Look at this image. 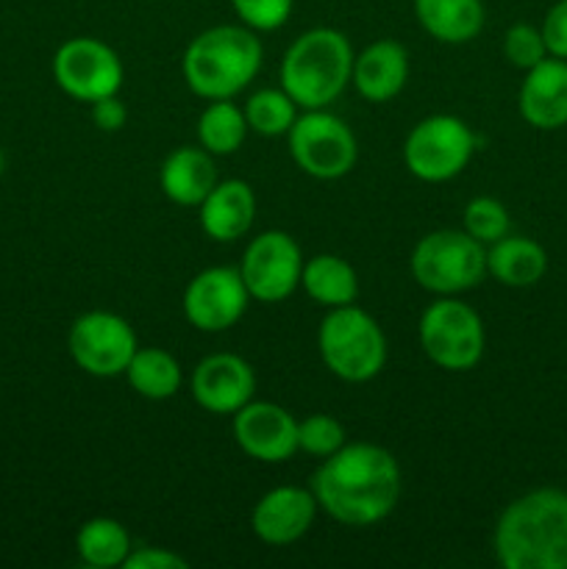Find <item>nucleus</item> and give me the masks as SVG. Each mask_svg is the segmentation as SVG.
I'll list each match as a JSON object with an SVG mask.
<instances>
[{
  "instance_id": "f257e3e1",
  "label": "nucleus",
  "mask_w": 567,
  "mask_h": 569,
  "mask_svg": "<svg viewBox=\"0 0 567 569\" xmlns=\"http://www.w3.org/2000/svg\"><path fill=\"white\" fill-rule=\"evenodd\" d=\"M311 495L317 509L342 526H376L398 506L400 467L381 445H342L311 476Z\"/></svg>"
},
{
  "instance_id": "f03ea898",
  "label": "nucleus",
  "mask_w": 567,
  "mask_h": 569,
  "mask_svg": "<svg viewBox=\"0 0 567 569\" xmlns=\"http://www.w3.org/2000/svg\"><path fill=\"white\" fill-rule=\"evenodd\" d=\"M504 569H567V492L543 487L511 500L493 533Z\"/></svg>"
},
{
  "instance_id": "7ed1b4c3",
  "label": "nucleus",
  "mask_w": 567,
  "mask_h": 569,
  "mask_svg": "<svg viewBox=\"0 0 567 569\" xmlns=\"http://www.w3.org/2000/svg\"><path fill=\"white\" fill-rule=\"evenodd\" d=\"M261 39L248 26H215L187 44L181 72L203 100H228L242 92L261 67Z\"/></svg>"
},
{
  "instance_id": "20e7f679",
  "label": "nucleus",
  "mask_w": 567,
  "mask_h": 569,
  "mask_svg": "<svg viewBox=\"0 0 567 569\" xmlns=\"http://www.w3.org/2000/svg\"><path fill=\"white\" fill-rule=\"evenodd\" d=\"M350 39L337 28L300 33L281 61V89L300 109H328L345 92L354 72Z\"/></svg>"
},
{
  "instance_id": "39448f33",
  "label": "nucleus",
  "mask_w": 567,
  "mask_h": 569,
  "mask_svg": "<svg viewBox=\"0 0 567 569\" xmlns=\"http://www.w3.org/2000/svg\"><path fill=\"white\" fill-rule=\"evenodd\" d=\"M317 350L328 372L348 383L372 381L387 365V337L359 306L328 309L317 328Z\"/></svg>"
},
{
  "instance_id": "423d86ee",
  "label": "nucleus",
  "mask_w": 567,
  "mask_h": 569,
  "mask_svg": "<svg viewBox=\"0 0 567 569\" xmlns=\"http://www.w3.org/2000/svg\"><path fill=\"white\" fill-rule=\"evenodd\" d=\"M411 276L426 292L437 298H456L487 276V248L470 237L467 231H431L411 250Z\"/></svg>"
},
{
  "instance_id": "0eeeda50",
  "label": "nucleus",
  "mask_w": 567,
  "mask_h": 569,
  "mask_svg": "<svg viewBox=\"0 0 567 569\" xmlns=\"http://www.w3.org/2000/svg\"><path fill=\"white\" fill-rule=\"evenodd\" d=\"M420 348L439 370L465 372L481 361L487 333L472 306L459 298H437L420 317Z\"/></svg>"
},
{
  "instance_id": "6e6552de",
  "label": "nucleus",
  "mask_w": 567,
  "mask_h": 569,
  "mask_svg": "<svg viewBox=\"0 0 567 569\" xmlns=\"http://www.w3.org/2000/svg\"><path fill=\"white\" fill-rule=\"evenodd\" d=\"M478 137L454 114H431L417 122L404 142V164L426 183H445L465 172Z\"/></svg>"
},
{
  "instance_id": "1a4fd4ad",
  "label": "nucleus",
  "mask_w": 567,
  "mask_h": 569,
  "mask_svg": "<svg viewBox=\"0 0 567 569\" xmlns=\"http://www.w3.org/2000/svg\"><path fill=\"white\" fill-rule=\"evenodd\" d=\"M287 142L295 164L317 181L345 178L359 156L354 131L326 109H306L289 128Z\"/></svg>"
},
{
  "instance_id": "9d476101",
  "label": "nucleus",
  "mask_w": 567,
  "mask_h": 569,
  "mask_svg": "<svg viewBox=\"0 0 567 569\" xmlns=\"http://www.w3.org/2000/svg\"><path fill=\"white\" fill-rule=\"evenodd\" d=\"M67 348H70L72 361L87 376L117 378L126 376L139 345L126 317L98 309L87 311L72 322Z\"/></svg>"
},
{
  "instance_id": "9b49d317",
  "label": "nucleus",
  "mask_w": 567,
  "mask_h": 569,
  "mask_svg": "<svg viewBox=\"0 0 567 569\" xmlns=\"http://www.w3.org/2000/svg\"><path fill=\"white\" fill-rule=\"evenodd\" d=\"M53 78L72 100L94 103L120 92L126 70L115 48L94 37H72L56 50Z\"/></svg>"
},
{
  "instance_id": "f8f14e48",
  "label": "nucleus",
  "mask_w": 567,
  "mask_h": 569,
  "mask_svg": "<svg viewBox=\"0 0 567 569\" xmlns=\"http://www.w3.org/2000/svg\"><path fill=\"white\" fill-rule=\"evenodd\" d=\"M239 272L250 298L261 303H281L300 287L304 253L289 233L265 231L248 242Z\"/></svg>"
},
{
  "instance_id": "ddd939ff",
  "label": "nucleus",
  "mask_w": 567,
  "mask_h": 569,
  "mask_svg": "<svg viewBox=\"0 0 567 569\" xmlns=\"http://www.w3.org/2000/svg\"><path fill=\"white\" fill-rule=\"evenodd\" d=\"M250 303L242 272L233 267H209L198 272L183 289V317L189 326L206 333H220L237 326Z\"/></svg>"
},
{
  "instance_id": "4468645a",
  "label": "nucleus",
  "mask_w": 567,
  "mask_h": 569,
  "mask_svg": "<svg viewBox=\"0 0 567 569\" xmlns=\"http://www.w3.org/2000/svg\"><path fill=\"white\" fill-rule=\"evenodd\" d=\"M239 450L265 465H281L298 453V420L284 406L250 400L233 415Z\"/></svg>"
},
{
  "instance_id": "2eb2a0df",
  "label": "nucleus",
  "mask_w": 567,
  "mask_h": 569,
  "mask_svg": "<svg viewBox=\"0 0 567 569\" xmlns=\"http://www.w3.org/2000/svg\"><path fill=\"white\" fill-rule=\"evenodd\" d=\"M192 398L209 415H237L245 403L253 400L256 372L242 356L211 353L195 367Z\"/></svg>"
},
{
  "instance_id": "dca6fc26",
  "label": "nucleus",
  "mask_w": 567,
  "mask_h": 569,
  "mask_svg": "<svg viewBox=\"0 0 567 569\" xmlns=\"http://www.w3.org/2000/svg\"><path fill=\"white\" fill-rule=\"evenodd\" d=\"M317 515V500L311 489L276 487L261 495L250 515V528L267 545H292L311 528Z\"/></svg>"
},
{
  "instance_id": "f3484780",
  "label": "nucleus",
  "mask_w": 567,
  "mask_h": 569,
  "mask_svg": "<svg viewBox=\"0 0 567 569\" xmlns=\"http://www.w3.org/2000/svg\"><path fill=\"white\" fill-rule=\"evenodd\" d=\"M520 117L537 131H556L567 126V59L539 61L526 70V78L517 92Z\"/></svg>"
},
{
  "instance_id": "a211bd4d",
  "label": "nucleus",
  "mask_w": 567,
  "mask_h": 569,
  "mask_svg": "<svg viewBox=\"0 0 567 569\" xmlns=\"http://www.w3.org/2000/svg\"><path fill=\"white\" fill-rule=\"evenodd\" d=\"M350 81L365 100L387 103L409 81V53L395 39H378L354 59Z\"/></svg>"
},
{
  "instance_id": "6ab92c4d",
  "label": "nucleus",
  "mask_w": 567,
  "mask_h": 569,
  "mask_svg": "<svg viewBox=\"0 0 567 569\" xmlns=\"http://www.w3.org/2000/svg\"><path fill=\"white\" fill-rule=\"evenodd\" d=\"M200 209V228L215 242H237L250 231L256 220V194L250 183L231 178L217 181V187L206 194Z\"/></svg>"
},
{
  "instance_id": "aec40b11",
  "label": "nucleus",
  "mask_w": 567,
  "mask_h": 569,
  "mask_svg": "<svg viewBox=\"0 0 567 569\" xmlns=\"http://www.w3.org/2000/svg\"><path fill=\"white\" fill-rule=\"evenodd\" d=\"M159 183L161 192L172 203L200 206L206 200V194L217 187L215 156L206 148L183 144V148L172 150L165 159L159 172Z\"/></svg>"
},
{
  "instance_id": "412c9836",
  "label": "nucleus",
  "mask_w": 567,
  "mask_h": 569,
  "mask_svg": "<svg viewBox=\"0 0 567 569\" xmlns=\"http://www.w3.org/2000/svg\"><path fill=\"white\" fill-rule=\"evenodd\" d=\"M548 272V253L539 242L528 237H511L489 244L487 250V276L511 289H528L543 281Z\"/></svg>"
},
{
  "instance_id": "4be33fe9",
  "label": "nucleus",
  "mask_w": 567,
  "mask_h": 569,
  "mask_svg": "<svg viewBox=\"0 0 567 569\" xmlns=\"http://www.w3.org/2000/svg\"><path fill=\"white\" fill-rule=\"evenodd\" d=\"M415 14L437 42L465 44L481 33L487 11L481 0H415Z\"/></svg>"
},
{
  "instance_id": "5701e85b",
  "label": "nucleus",
  "mask_w": 567,
  "mask_h": 569,
  "mask_svg": "<svg viewBox=\"0 0 567 569\" xmlns=\"http://www.w3.org/2000/svg\"><path fill=\"white\" fill-rule=\"evenodd\" d=\"M300 287L306 289V295L315 303L326 306V309L350 306L359 298V278H356V270L348 261L334 253H317L309 261H304Z\"/></svg>"
},
{
  "instance_id": "b1692460",
  "label": "nucleus",
  "mask_w": 567,
  "mask_h": 569,
  "mask_svg": "<svg viewBox=\"0 0 567 569\" xmlns=\"http://www.w3.org/2000/svg\"><path fill=\"white\" fill-rule=\"evenodd\" d=\"M133 392L145 400H170L181 389V365L165 348H137L126 370Z\"/></svg>"
},
{
  "instance_id": "393cba45",
  "label": "nucleus",
  "mask_w": 567,
  "mask_h": 569,
  "mask_svg": "<svg viewBox=\"0 0 567 569\" xmlns=\"http://www.w3.org/2000/svg\"><path fill=\"white\" fill-rule=\"evenodd\" d=\"M76 550L83 565L94 569H111L126 565L131 553V537L126 528L111 517H94L87 520L76 533Z\"/></svg>"
},
{
  "instance_id": "a878e982",
  "label": "nucleus",
  "mask_w": 567,
  "mask_h": 569,
  "mask_svg": "<svg viewBox=\"0 0 567 569\" xmlns=\"http://www.w3.org/2000/svg\"><path fill=\"white\" fill-rule=\"evenodd\" d=\"M248 120L237 103L228 100H209L198 120L200 148L209 150L211 156H231L242 148L248 137Z\"/></svg>"
},
{
  "instance_id": "bb28decb",
  "label": "nucleus",
  "mask_w": 567,
  "mask_h": 569,
  "mask_svg": "<svg viewBox=\"0 0 567 569\" xmlns=\"http://www.w3.org/2000/svg\"><path fill=\"white\" fill-rule=\"evenodd\" d=\"M248 128L259 137H287L298 120V103L284 89H259L245 103Z\"/></svg>"
},
{
  "instance_id": "cd10ccee",
  "label": "nucleus",
  "mask_w": 567,
  "mask_h": 569,
  "mask_svg": "<svg viewBox=\"0 0 567 569\" xmlns=\"http://www.w3.org/2000/svg\"><path fill=\"white\" fill-rule=\"evenodd\" d=\"M461 226L470 233L476 242L493 244L498 239H504L511 228V217L506 211V206L500 200L487 198H472L470 203L465 206V214H461Z\"/></svg>"
},
{
  "instance_id": "c85d7f7f",
  "label": "nucleus",
  "mask_w": 567,
  "mask_h": 569,
  "mask_svg": "<svg viewBox=\"0 0 567 569\" xmlns=\"http://www.w3.org/2000/svg\"><path fill=\"white\" fill-rule=\"evenodd\" d=\"M345 445V428L337 417L331 415H311L298 422V450L328 459Z\"/></svg>"
},
{
  "instance_id": "c756f323",
  "label": "nucleus",
  "mask_w": 567,
  "mask_h": 569,
  "mask_svg": "<svg viewBox=\"0 0 567 569\" xmlns=\"http://www.w3.org/2000/svg\"><path fill=\"white\" fill-rule=\"evenodd\" d=\"M504 56L509 64L520 67V70H531L539 61L548 59V48H545L543 31L528 22H517L506 31L504 37Z\"/></svg>"
},
{
  "instance_id": "7c9ffc66",
  "label": "nucleus",
  "mask_w": 567,
  "mask_h": 569,
  "mask_svg": "<svg viewBox=\"0 0 567 569\" xmlns=\"http://www.w3.org/2000/svg\"><path fill=\"white\" fill-rule=\"evenodd\" d=\"M242 26L253 31H276L292 14L295 0H231Z\"/></svg>"
},
{
  "instance_id": "2f4dec72",
  "label": "nucleus",
  "mask_w": 567,
  "mask_h": 569,
  "mask_svg": "<svg viewBox=\"0 0 567 569\" xmlns=\"http://www.w3.org/2000/svg\"><path fill=\"white\" fill-rule=\"evenodd\" d=\"M548 56L567 59V0H556L539 26Z\"/></svg>"
},
{
  "instance_id": "473e14b6",
  "label": "nucleus",
  "mask_w": 567,
  "mask_h": 569,
  "mask_svg": "<svg viewBox=\"0 0 567 569\" xmlns=\"http://www.w3.org/2000/svg\"><path fill=\"white\" fill-rule=\"evenodd\" d=\"M126 569H187V559L167 548H133L128 553Z\"/></svg>"
},
{
  "instance_id": "72a5a7b5",
  "label": "nucleus",
  "mask_w": 567,
  "mask_h": 569,
  "mask_svg": "<svg viewBox=\"0 0 567 569\" xmlns=\"http://www.w3.org/2000/svg\"><path fill=\"white\" fill-rule=\"evenodd\" d=\"M128 120V109L117 94H109V98H100L92 103V122L100 128V131H120Z\"/></svg>"
},
{
  "instance_id": "f704fd0d",
  "label": "nucleus",
  "mask_w": 567,
  "mask_h": 569,
  "mask_svg": "<svg viewBox=\"0 0 567 569\" xmlns=\"http://www.w3.org/2000/svg\"><path fill=\"white\" fill-rule=\"evenodd\" d=\"M3 170H6V156L3 150H0V176H3Z\"/></svg>"
}]
</instances>
